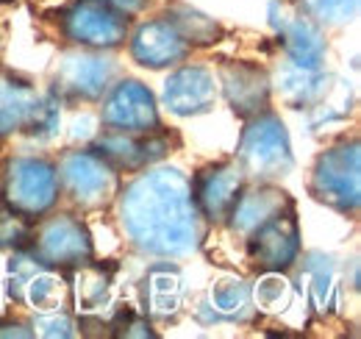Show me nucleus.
Wrapping results in <instances>:
<instances>
[{"label":"nucleus","instance_id":"1","mask_svg":"<svg viewBox=\"0 0 361 339\" xmlns=\"http://www.w3.org/2000/svg\"><path fill=\"white\" fill-rule=\"evenodd\" d=\"M120 220L139 251L186 256L203 239L200 212L180 170H150L123 189Z\"/></svg>","mask_w":361,"mask_h":339},{"label":"nucleus","instance_id":"2","mask_svg":"<svg viewBox=\"0 0 361 339\" xmlns=\"http://www.w3.org/2000/svg\"><path fill=\"white\" fill-rule=\"evenodd\" d=\"M59 128L56 95H39L25 78L0 70V136L25 131L45 139Z\"/></svg>","mask_w":361,"mask_h":339},{"label":"nucleus","instance_id":"3","mask_svg":"<svg viewBox=\"0 0 361 339\" xmlns=\"http://www.w3.org/2000/svg\"><path fill=\"white\" fill-rule=\"evenodd\" d=\"M239 170L253 181H272L292 170V148L283 123L272 114L250 117L247 128L242 131L239 150H236Z\"/></svg>","mask_w":361,"mask_h":339},{"label":"nucleus","instance_id":"4","mask_svg":"<svg viewBox=\"0 0 361 339\" xmlns=\"http://www.w3.org/2000/svg\"><path fill=\"white\" fill-rule=\"evenodd\" d=\"M312 195L336 212H359L361 153L356 139L342 142L317 159L314 172H312Z\"/></svg>","mask_w":361,"mask_h":339},{"label":"nucleus","instance_id":"5","mask_svg":"<svg viewBox=\"0 0 361 339\" xmlns=\"http://www.w3.org/2000/svg\"><path fill=\"white\" fill-rule=\"evenodd\" d=\"M59 198V175L45 159H11L3 172V203L23 217H42Z\"/></svg>","mask_w":361,"mask_h":339},{"label":"nucleus","instance_id":"6","mask_svg":"<svg viewBox=\"0 0 361 339\" xmlns=\"http://www.w3.org/2000/svg\"><path fill=\"white\" fill-rule=\"evenodd\" d=\"M59 184L81 209H103L120 189V175L97 150H73L59 165Z\"/></svg>","mask_w":361,"mask_h":339},{"label":"nucleus","instance_id":"7","mask_svg":"<svg viewBox=\"0 0 361 339\" xmlns=\"http://www.w3.org/2000/svg\"><path fill=\"white\" fill-rule=\"evenodd\" d=\"M28 248L45 267H56V270L81 267L94 256L90 228L75 214H56L42 220Z\"/></svg>","mask_w":361,"mask_h":339},{"label":"nucleus","instance_id":"8","mask_svg":"<svg viewBox=\"0 0 361 339\" xmlns=\"http://www.w3.org/2000/svg\"><path fill=\"white\" fill-rule=\"evenodd\" d=\"M61 31L84 47H117L128 37V14L103 0H73L61 11Z\"/></svg>","mask_w":361,"mask_h":339},{"label":"nucleus","instance_id":"9","mask_svg":"<svg viewBox=\"0 0 361 339\" xmlns=\"http://www.w3.org/2000/svg\"><path fill=\"white\" fill-rule=\"evenodd\" d=\"M270 23L281 37L286 56L300 70H319L325 59V37L314 25V20L298 6V0H272Z\"/></svg>","mask_w":361,"mask_h":339},{"label":"nucleus","instance_id":"10","mask_svg":"<svg viewBox=\"0 0 361 339\" xmlns=\"http://www.w3.org/2000/svg\"><path fill=\"white\" fill-rule=\"evenodd\" d=\"M247 256L264 273H281L300 256V225L295 206L272 214L256 231L247 234Z\"/></svg>","mask_w":361,"mask_h":339},{"label":"nucleus","instance_id":"11","mask_svg":"<svg viewBox=\"0 0 361 339\" xmlns=\"http://www.w3.org/2000/svg\"><path fill=\"white\" fill-rule=\"evenodd\" d=\"M94 150L117 170H142L159 159H164L170 153V136L161 131V128H153V131H114L109 128Z\"/></svg>","mask_w":361,"mask_h":339},{"label":"nucleus","instance_id":"12","mask_svg":"<svg viewBox=\"0 0 361 339\" xmlns=\"http://www.w3.org/2000/svg\"><path fill=\"white\" fill-rule=\"evenodd\" d=\"M111 61L94 53H67L56 73H53V92L59 100H97L111 81Z\"/></svg>","mask_w":361,"mask_h":339},{"label":"nucleus","instance_id":"13","mask_svg":"<svg viewBox=\"0 0 361 339\" xmlns=\"http://www.w3.org/2000/svg\"><path fill=\"white\" fill-rule=\"evenodd\" d=\"M189 186H192V198H195L200 217L212 222H226L239 192L245 189V172L233 162L209 165L195 175Z\"/></svg>","mask_w":361,"mask_h":339},{"label":"nucleus","instance_id":"14","mask_svg":"<svg viewBox=\"0 0 361 339\" xmlns=\"http://www.w3.org/2000/svg\"><path fill=\"white\" fill-rule=\"evenodd\" d=\"M103 123L114 131H153L161 128L153 92L139 81H120L103 100Z\"/></svg>","mask_w":361,"mask_h":339},{"label":"nucleus","instance_id":"15","mask_svg":"<svg viewBox=\"0 0 361 339\" xmlns=\"http://www.w3.org/2000/svg\"><path fill=\"white\" fill-rule=\"evenodd\" d=\"M189 47L178 34V28L161 14L159 20H150L145 25H139L131 40V53L139 64L145 67H153V70H161V67H170V64H178L189 56Z\"/></svg>","mask_w":361,"mask_h":339},{"label":"nucleus","instance_id":"16","mask_svg":"<svg viewBox=\"0 0 361 339\" xmlns=\"http://www.w3.org/2000/svg\"><path fill=\"white\" fill-rule=\"evenodd\" d=\"M223 89H226L231 109L242 120H250V117L267 112L270 78L262 67L247 64V61H231L223 67Z\"/></svg>","mask_w":361,"mask_h":339},{"label":"nucleus","instance_id":"17","mask_svg":"<svg viewBox=\"0 0 361 339\" xmlns=\"http://www.w3.org/2000/svg\"><path fill=\"white\" fill-rule=\"evenodd\" d=\"M214 100H217L214 76L203 67H180L164 84V103L170 106L173 114L180 117L203 114L214 106Z\"/></svg>","mask_w":361,"mask_h":339},{"label":"nucleus","instance_id":"18","mask_svg":"<svg viewBox=\"0 0 361 339\" xmlns=\"http://www.w3.org/2000/svg\"><path fill=\"white\" fill-rule=\"evenodd\" d=\"M289 206H295V203L283 189H275V186H256V189H247V192L242 189L233 209L228 214V220H231V228L236 234L247 237L264 220H270L272 214L283 212Z\"/></svg>","mask_w":361,"mask_h":339},{"label":"nucleus","instance_id":"19","mask_svg":"<svg viewBox=\"0 0 361 339\" xmlns=\"http://www.w3.org/2000/svg\"><path fill=\"white\" fill-rule=\"evenodd\" d=\"M73 295L78 300V309H84L87 314L97 311L106 300H109V287H111V273L103 270L100 264H81L75 267V275H73Z\"/></svg>","mask_w":361,"mask_h":339},{"label":"nucleus","instance_id":"20","mask_svg":"<svg viewBox=\"0 0 361 339\" xmlns=\"http://www.w3.org/2000/svg\"><path fill=\"white\" fill-rule=\"evenodd\" d=\"M180 300L178 273L170 267H156L150 270V275L145 278V303L147 311L156 317H170L176 314Z\"/></svg>","mask_w":361,"mask_h":339},{"label":"nucleus","instance_id":"21","mask_svg":"<svg viewBox=\"0 0 361 339\" xmlns=\"http://www.w3.org/2000/svg\"><path fill=\"white\" fill-rule=\"evenodd\" d=\"M164 17L178 28V34L189 44H212L223 37L220 23H214L212 17H206V14L197 11V8H189V6H170V8L164 11Z\"/></svg>","mask_w":361,"mask_h":339},{"label":"nucleus","instance_id":"22","mask_svg":"<svg viewBox=\"0 0 361 339\" xmlns=\"http://www.w3.org/2000/svg\"><path fill=\"white\" fill-rule=\"evenodd\" d=\"M17 300H28L39 311H56L67 300V284L56 273H50V267H42L25 281Z\"/></svg>","mask_w":361,"mask_h":339},{"label":"nucleus","instance_id":"23","mask_svg":"<svg viewBox=\"0 0 361 339\" xmlns=\"http://www.w3.org/2000/svg\"><path fill=\"white\" fill-rule=\"evenodd\" d=\"M306 284H309V295L312 303L319 311H328L331 309V300H334V284H336V270H334V258L328 256L312 254L306 261Z\"/></svg>","mask_w":361,"mask_h":339},{"label":"nucleus","instance_id":"24","mask_svg":"<svg viewBox=\"0 0 361 339\" xmlns=\"http://www.w3.org/2000/svg\"><path fill=\"white\" fill-rule=\"evenodd\" d=\"M250 287L242 284V281H220V287L212 292V309L228 317V320H245L250 314Z\"/></svg>","mask_w":361,"mask_h":339},{"label":"nucleus","instance_id":"25","mask_svg":"<svg viewBox=\"0 0 361 339\" xmlns=\"http://www.w3.org/2000/svg\"><path fill=\"white\" fill-rule=\"evenodd\" d=\"M298 6L312 20L328 23V25H342L353 20L359 11V0H298Z\"/></svg>","mask_w":361,"mask_h":339},{"label":"nucleus","instance_id":"26","mask_svg":"<svg viewBox=\"0 0 361 339\" xmlns=\"http://www.w3.org/2000/svg\"><path fill=\"white\" fill-rule=\"evenodd\" d=\"M34 228H31V217L11 212H0V251H25L31 245Z\"/></svg>","mask_w":361,"mask_h":339},{"label":"nucleus","instance_id":"27","mask_svg":"<svg viewBox=\"0 0 361 339\" xmlns=\"http://www.w3.org/2000/svg\"><path fill=\"white\" fill-rule=\"evenodd\" d=\"M253 297H256V306H262L264 311H281L292 303V287L283 278H278L275 273H270L267 278L259 281Z\"/></svg>","mask_w":361,"mask_h":339},{"label":"nucleus","instance_id":"28","mask_svg":"<svg viewBox=\"0 0 361 339\" xmlns=\"http://www.w3.org/2000/svg\"><path fill=\"white\" fill-rule=\"evenodd\" d=\"M111 328V337H126V339H156V331L150 328V323L142 317V314H136V311H120L117 314V320L109 326Z\"/></svg>","mask_w":361,"mask_h":339},{"label":"nucleus","instance_id":"29","mask_svg":"<svg viewBox=\"0 0 361 339\" xmlns=\"http://www.w3.org/2000/svg\"><path fill=\"white\" fill-rule=\"evenodd\" d=\"M75 337V323L64 314V311H42V317H37L34 323V337Z\"/></svg>","mask_w":361,"mask_h":339},{"label":"nucleus","instance_id":"30","mask_svg":"<svg viewBox=\"0 0 361 339\" xmlns=\"http://www.w3.org/2000/svg\"><path fill=\"white\" fill-rule=\"evenodd\" d=\"M3 337H14V339H31L34 331L23 323H0V339Z\"/></svg>","mask_w":361,"mask_h":339},{"label":"nucleus","instance_id":"31","mask_svg":"<svg viewBox=\"0 0 361 339\" xmlns=\"http://www.w3.org/2000/svg\"><path fill=\"white\" fill-rule=\"evenodd\" d=\"M103 3L114 6V8L123 11V14H136V11L145 8V0H103Z\"/></svg>","mask_w":361,"mask_h":339}]
</instances>
